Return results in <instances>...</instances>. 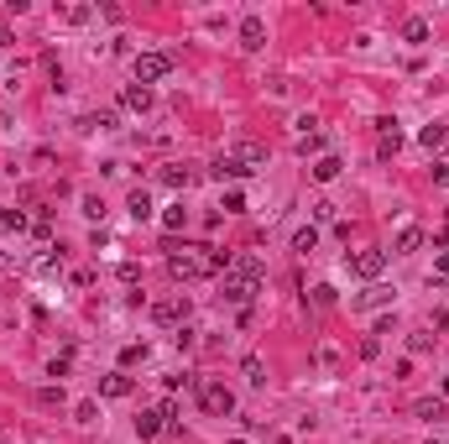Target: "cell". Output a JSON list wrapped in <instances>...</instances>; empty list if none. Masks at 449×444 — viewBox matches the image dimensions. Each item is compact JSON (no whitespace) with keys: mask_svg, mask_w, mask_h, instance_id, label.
I'll list each match as a JSON object with an SVG mask.
<instances>
[{"mask_svg":"<svg viewBox=\"0 0 449 444\" xmlns=\"http://www.w3.org/2000/svg\"><path fill=\"white\" fill-rule=\"evenodd\" d=\"M167 272H173L178 282H199V277H214V272H209V257H199V251H189V246L167 257Z\"/></svg>","mask_w":449,"mask_h":444,"instance_id":"cell-1","label":"cell"},{"mask_svg":"<svg viewBox=\"0 0 449 444\" xmlns=\"http://www.w3.org/2000/svg\"><path fill=\"white\" fill-rule=\"evenodd\" d=\"M167 73H173V53H136V84L152 89V84L167 79Z\"/></svg>","mask_w":449,"mask_h":444,"instance_id":"cell-2","label":"cell"},{"mask_svg":"<svg viewBox=\"0 0 449 444\" xmlns=\"http://www.w3.org/2000/svg\"><path fill=\"white\" fill-rule=\"evenodd\" d=\"M199 403H204V413H214V418L236 413V392H230V387H220V382H204V387H199Z\"/></svg>","mask_w":449,"mask_h":444,"instance_id":"cell-3","label":"cell"},{"mask_svg":"<svg viewBox=\"0 0 449 444\" xmlns=\"http://www.w3.org/2000/svg\"><path fill=\"white\" fill-rule=\"evenodd\" d=\"M256 293H261L256 277H246V272H224V298H230V304L251 308V298H256Z\"/></svg>","mask_w":449,"mask_h":444,"instance_id":"cell-4","label":"cell"},{"mask_svg":"<svg viewBox=\"0 0 449 444\" xmlns=\"http://www.w3.org/2000/svg\"><path fill=\"white\" fill-rule=\"evenodd\" d=\"M350 272L355 277H381V272H387V251H355Z\"/></svg>","mask_w":449,"mask_h":444,"instance_id":"cell-5","label":"cell"},{"mask_svg":"<svg viewBox=\"0 0 449 444\" xmlns=\"http://www.w3.org/2000/svg\"><path fill=\"white\" fill-rule=\"evenodd\" d=\"M230 157H236V163L240 167H246V173H256V167H267V147H261V141H236V152H230Z\"/></svg>","mask_w":449,"mask_h":444,"instance_id":"cell-6","label":"cell"},{"mask_svg":"<svg viewBox=\"0 0 449 444\" xmlns=\"http://www.w3.org/2000/svg\"><path fill=\"white\" fill-rule=\"evenodd\" d=\"M152 319L157 324H183V319H189V298H162V304H152Z\"/></svg>","mask_w":449,"mask_h":444,"instance_id":"cell-7","label":"cell"},{"mask_svg":"<svg viewBox=\"0 0 449 444\" xmlns=\"http://www.w3.org/2000/svg\"><path fill=\"white\" fill-rule=\"evenodd\" d=\"M240 47H246V53L267 47V21H261V16H246V21H240Z\"/></svg>","mask_w":449,"mask_h":444,"instance_id":"cell-8","label":"cell"},{"mask_svg":"<svg viewBox=\"0 0 449 444\" xmlns=\"http://www.w3.org/2000/svg\"><path fill=\"white\" fill-rule=\"evenodd\" d=\"M402 147V131H397V120H376V152L381 157H392Z\"/></svg>","mask_w":449,"mask_h":444,"instance_id":"cell-9","label":"cell"},{"mask_svg":"<svg viewBox=\"0 0 449 444\" xmlns=\"http://www.w3.org/2000/svg\"><path fill=\"white\" fill-rule=\"evenodd\" d=\"M99 398H131V376L126 371H110V376H99Z\"/></svg>","mask_w":449,"mask_h":444,"instance_id":"cell-10","label":"cell"},{"mask_svg":"<svg viewBox=\"0 0 449 444\" xmlns=\"http://www.w3.org/2000/svg\"><path fill=\"white\" fill-rule=\"evenodd\" d=\"M120 105L136 110V115H146V110H152V89H146V84H131V89L120 94Z\"/></svg>","mask_w":449,"mask_h":444,"instance_id":"cell-11","label":"cell"},{"mask_svg":"<svg viewBox=\"0 0 449 444\" xmlns=\"http://www.w3.org/2000/svg\"><path fill=\"white\" fill-rule=\"evenodd\" d=\"M209 173H214V178H220V183H230V178H246V167H240V163H236V157L224 152V157H214V167H209Z\"/></svg>","mask_w":449,"mask_h":444,"instance_id":"cell-12","label":"cell"},{"mask_svg":"<svg viewBox=\"0 0 449 444\" xmlns=\"http://www.w3.org/2000/svg\"><path fill=\"white\" fill-rule=\"evenodd\" d=\"M167 429V418H162V413H142V418H136V434H142V439H157V434H162Z\"/></svg>","mask_w":449,"mask_h":444,"instance_id":"cell-13","label":"cell"},{"mask_svg":"<svg viewBox=\"0 0 449 444\" xmlns=\"http://www.w3.org/2000/svg\"><path fill=\"white\" fill-rule=\"evenodd\" d=\"M340 167H345L340 157H329V152H324L319 163H314V178H319V183H334V178H340Z\"/></svg>","mask_w":449,"mask_h":444,"instance_id":"cell-14","label":"cell"},{"mask_svg":"<svg viewBox=\"0 0 449 444\" xmlns=\"http://www.w3.org/2000/svg\"><path fill=\"white\" fill-rule=\"evenodd\" d=\"M240 371H246L251 387H267V361H261V355H246V361H240Z\"/></svg>","mask_w":449,"mask_h":444,"instance_id":"cell-15","label":"cell"},{"mask_svg":"<svg viewBox=\"0 0 449 444\" xmlns=\"http://www.w3.org/2000/svg\"><path fill=\"white\" fill-rule=\"evenodd\" d=\"M126 210L136 214V220H146V214H152V194H146V188H131V199H126Z\"/></svg>","mask_w":449,"mask_h":444,"instance_id":"cell-16","label":"cell"},{"mask_svg":"<svg viewBox=\"0 0 449 444\" xmlns=\"http://www.w3.org/2000/svg\"><path fill=\"white\" fill-rule=\"evenodd\" d=\"M293 147H298V157H314V152L324 147V136H319V131H298V136H293Z\"/></svg>","mask_w":449,"mask_h":444,"instance_id":"cell-17","label":"cell"},{"mask_svg":"<svg viewBox=\"0 0 449 444\" xmlns=\"http://www.w3.org/2000/svg\"><path fill=\"white\" fill-rule=\"evenodd\" d=\"M423 246V230L418 225H402V235H397V257H408V251H418Z\"/></svg>","mask_w":449,"mask_h":444,"instance_id":"cell-18","label":"cell"},{"mask_svg":"<svg viewBox=\"0 0 449 444\" xmlns=\"http://www.w3.org/2000/svg\"><path fill=\"white\" fill-rule=\"evenodd\" d=\"M402 42H428V21L423 16H408V21H402Z\"/></svg>","mask_w":449,"mask_h":444,"instance_id":"cell-19","label":"cell"},{"mask_svg":"<svg viewBox=\"0 0 449 444\" xmlns=\"http://www.w3.org/2000/svg\"><path fill=\"white\" fill-rule=\"evenodd\" d=\"M0 225L21 235V230H32V214H26V210H0Z\"/></svg>","mask_w":449,"mask_h":444,"instance_id":"cell-20","label":"cell"},{"mask_svg":"<svg viewBox=\"0 0 449 444\" xmlns=\"http://www.w3.org/2000/svg\"><path fill=\"white\" fill-rule=\"evenodd\" d=\"M444 136H449V126H439V120H434V126H423V131H418V141H423L428 152H439V147H444Z\"/></svg>","mask_w":449,"mask_h":444,"instance_id":"cell-21","label":"cell"},{"mask_svg":"<svg viewBox=\"0 0 449 444\" xmlns=\"http://www.w3.org/2000/svg\"><path fill=\"white\" fill-rule=\"evenodd\" d=\"M413 413H418V418H428V423H439V418H444V398H423Z\"/></svg>","mask_w":449,"mask_h":444,"instance_id":"cell-22","label":"cell"},{"mask_svg":"<svg viewBox=\"0 0 449 444\" xmlns=\"http://www.w3.org/2000/svg\"><path fill=\"white\" fill-rule=\"evenodd\" d=\"M314 246H319V230H314V225H303V230L293 235V251H314Z\"/></svg>","mask_w":449,"mask_h":444,"instance_id":"cell-23","label":"cell"},{"mask_svg":"<svg viewBox=\"0 0 449 444\" xmlns=\"http://www.w3.org/2000/svg\"><path fill=\"white\" fill-rule=\"evenodd\" d=\"M162 225H167V230H183V225H189V210H183V204H173V210H162Z\"/></svg>","mask_w":449,"mask_h":444,"instance_id":"cell-24","label":"cell"},{"mask_svg":"<svg viewBox=\"0 0 449 444\" xmlns=\"http://www.w3.org/2000/svg\"><path fill=\"white\" fill-rule=\"evenodd\" d=\"M392 293L387 288H371V293H361V298H355V308H376V304H387Z\"/></svg>","mask_w":449,"mask_h":444,"instance_id":"cell-25","label":"cell"},{"mask_svg":"<svg viewBox=\"0 0 449 444\" xmlns=\"http://www.w3.org/2000/svg\"><path fill=\"white\" fill-rule=\"evenodd\" d=\"M162 178H167L173 188H189V183H193V173H189V167H162Z\"/></svg>","mask_w":449,"mask_h":444,"instance_id":"cell-26","label":"cell"},{"mask_svg":"<svg viewBox=\"0 0 449 444\" xmlns=\"http://www.w3.org/2000/svg\"><path fill=\"white\" fill-rule=\"evenodd\" d=\"M68 366H73V355H68V351H63V355H52V366H48V376H58V382H63V376H68Z\"/></svg>","mask_w":449,"mask_h":444,"instance_id":"cell-27","label":"cell"},{"mask_svg":"<svg viewBox=\"0 0 449 444\" xmlns=\"http://www.w3.org/2000/svg\"><path fill=\"white\" fill-rule=\"evenodd\" d=\"M37 403H48V408H63V387H42V392H37Z\"/></svg>","mask_w":449,"mask_h":444,"instance_id":"cell-28","label":"cell"},{"mask_svg":"<svg viewBox=\"0 0 449 444\" xmlns=\"http://www.w3.org/2000/svg\"><path fill=\"white\" fill-rule=\"evenodd\" d=\"M308 210H314V220H319V225H324V220H334V204H329V199H314Z\"/></svg>","mask_w":449,"mask_h":444,"instance_id":"cell-29","label":"cell"},{"mask_svg":"<svg viewBox=\"0 0 449 444\" xmlns=\"http://www.w3.org/2000/svg\"><path fill=\"white\" fill-rule=\"evenodd\" d=\"M84 214H89V220H99V214H105V204H99V194H84Z\"/></svg>","mask_w":449,"mask_h":444,"instance_id":"cell-30","label":"cell"},{"mask_svg":"<svg viewBox=\"0 0 449 444\" xmlns=\"http://www.w3.org/2000/svg\"><path fill=\"white\" fill-rule=\"evenodd\" d=\"M361 355H366V361H376V355H381V340L366 335V340H361Z\"/></svg>","mask_w":449,"mask_h":444,"instance_id":"cell-31","label":"cell"},{"mask_svg":"<svg viewBox=\"0 0 449 444\" xmlns=\"http://www.w3.org/2000/svg\"><path fill=\"white\" fill-rule=\"evenodd\" d=\"M146 355V345H126V351H120V366H136Z\"/></svg>","mask_w":449,"mask_h":444,"instance_id":"cell-32","label":"cell"},{"mask_svg":"<svg viewBox=\"0 0 449 444\" xmlns=\"http://www.w3.org/2000/svg\"><path fill=\"white\" fill-rule=\"evenodd\" d=\"M73 418H79V423H95L99 408H95V403H79V408H73Z\"/></svg>","mask_w":449,"mask_h":444,"instance_id":"cell-33","label":"cell"},{"mask_svg":"<svg viewBox=\"0 0 449 444\" xmlns=\"http://www.w3.org/2000/svg\"><path fill=\"white\" fill-rule=\"evenodd\" d=\"M314 308H334V288H314Z\"/></svg>","mask_w":449,"mask_h":444,"instance_id":"cell-34","label":"cell"},{"mask_svg":"<svg viewBox=\"0 0 449 444\" xmlns=\"http://www.w3.org/2000/svg\"><path fill=\"white\" fill-rule=\"evenodd\" d=\"M434 183L449 188V157H439V163H434Z\"/></svg>","mask_w":449,"mask_h":444,"instance_id":"cell-35","label":"cell"},{"mask_svg":"<svg viewBox=\"0 0 449 444\" xmlns=\"http://www.w3.org/2000/svg\"><path fill=\"white\" fill-rule=\"evenodd\" d=\"M63 21H73V26L89 21V6H68V11H63Z\"/></svg>","mask_w":449,"mask_h":444,"instance_id":"cell-36","label":"cell"},{"mask_svg":"<svg viewBox=\"0 0 449 444\" xmlns=\"http://www.w3.org/2000/svg\"><path fill=\"white\" fill-rule=\"evenodd\" d=\"M157 413H162L167 423H178V403H173V398H162V403H157Z\"/></svg>","mask_w":449,"mask_h":444,"instance_id":"cell-37","label":"cell"},{"mask_svg":"<svg viewBox=\"0 0 449 444\" xmlns=\"http://www.w3.org/2000/svg\"><path fill=\"white\" fill-rule=\"evenodd\" d=\"M439 282H449V251H439Z\"/></svg>","mask_w":449,"mask_h":444,"instance_id":"cell-38","label":"cell"},{"mask_svg":"<svg viewBox=\"0 0 449 444\" xmlns=\"http://www.w3.org/2000/svg\"><path fill=\"white\" fill-rule=\"evenodd\" d=\"M11 42H16V37H11V26H0V53H6Z\"/></svg>","mask_w":449,"mask_h":444,"instance_id":"cell-39","label":"cell"},{"mask_svg":"<svg viewBox=\"0 0 449 444\" xmlns=\"http://www.w3.org/2000/svg\"><path fill=\"white\" fill-rule=\"evenodd\" d=\"M439 329H449V314H439Z\"/></svg>","mask_w":449,"mask_h":444,"instance_id":"cell-40","label":"cell"},{"mask_svg":"<svg viewBox=\"0 0 449 444\" xmlns=\"http://www.w3.org/2000/svg\"><path fill=\"white\" fill-rule=\"evenodd\" d=\"M428 444H439V439H428Z\"/></svg>","mask_w":449,"mask_h":444,"instance_id":"cell-41","label":"cell"}]
</instances>
